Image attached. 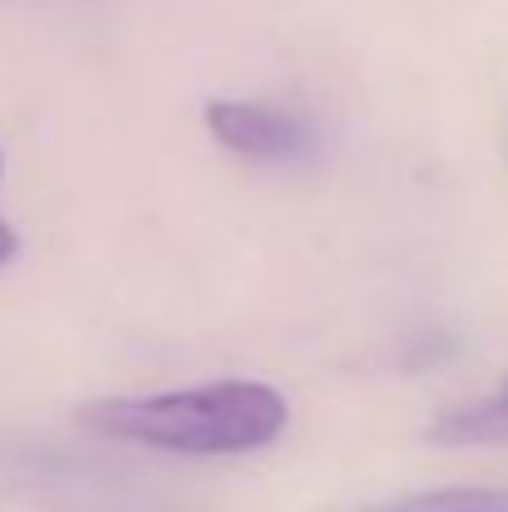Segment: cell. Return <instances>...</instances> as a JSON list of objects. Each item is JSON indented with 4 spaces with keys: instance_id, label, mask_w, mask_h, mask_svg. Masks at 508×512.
Masks as SVG:
<instances>
[{
    "instance_id": "cell-1",
    "label": "cell",
    "mask_w": 508,
    "mask_h": 512,
    "mask_svg": "<svg viewBox=\"0 0 508 512\" xmlns=\"http://www.w3.org/2000/svg\"><path fill=\"white\" fill-rule=\"evenodd\" d=\"M81 423L99 436L149 445L162 454L225 459L270 445L288 427V400L266 382L225 378L158 396H113L81 409Z\"/></svg>"
},
{
    "instance_id": "cell-2",
    "label": "cell",
    "mask_w": 508,
    "mask_h": 512,
    "mask_svg": "<svg viewBox=\"0 0 508 512\" xmlns=\"http://www.w3.org/2000/svg\"><path fill=\"white\" fill-rule=\"evenodd\" d=\"M203 126L221 149L248 162H266V167H293L315 153L311 126L288 108L261 104V99H207Z\"/></svg>"
},
{
    "instance_id": "cell-3",
    "label": "cell",
    "mask_w": 508,
    "mask_h": 512,
    "mask_svg": "<svg viewBox=\"0 0 508 512\" xmlns=\"http://www.w3.org/2000/svg\"><path fill=\"white\" fill-rule=\"evenodd\" d=\"M428 441H437V445H508V378L491 396L473 400V405L446 409V414L428 427Z\"/></svg>"
},
{
    "instance_id": "cell-4",
    "label": "cell",
    "mask_w": 508,
    "mask_h": 512,
    "mask_svg": "<svg viewBox=\"0 0 508 512\" xmlns=\"http://www.w3.org/2000/svg\"><path fill=\"white\" fill-rule=\"evenodd\" d=\"M374 512H508V490H482V486L432 490V495L396 499V504Z\"/></svg>"
},
{
    "instance_id": "cell-5",
    "label": "cell",
    "mask_w": 508,
    "mask_h": 512,
    "mask_svg": "<svg viewBox=\"0 0 508 512\" xmlns=\"http://www.w3.org/2000/svg\"><path fill=\"white\" fill-rule=\"evenodd\" d=\"M18 256V234L9 221H0V265H9Z\"/></svg>"
},
{
    "instance_id": "cell-6",
    "label": "cell",
    "mask_w": 508,
    "mask_h": 512,
    "mask_svg": "<svg viewBox=\"0 0 508 512\" xmlns=\"http://www.w3.org/2000/svg\"><path fill=\"white\" fill-rule=\"evenodd\" d=\"M0 176H5V153H0Z\"/></svg>"
}]
</instances>
